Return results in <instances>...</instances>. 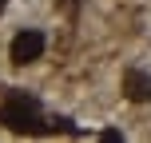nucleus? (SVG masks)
I'll return each instance as SVG.
<instances>
[{
    "label": "nucleus",
    "mask_w": 151,
    "mask_h": 143,
    "mask_svg": "<svg viewBox=\"0 0 151 143\" xmlns=\"http://www.w3.org/2000/svg\"><path fill=\"white\" fill-rule=\"evenodd\" d=\"M44 48H48V36L40 28H24V32H16L12 36V44H8V56H12V64H36L40 56H44Z\"/></svg>",
    "instance_id": "nucleus-1"
},
{
    "label": "nucleus",
    "mask_w": 151,
    "mask_h": 143,
    "mask_svg": "<svg viewBox=\"0 0 151 143\" xmlns=\"http://www.w3.org/2000/svg\"><path fill=\"white\" fill-rule=\"evenodd\" d=\"M36 115H40V103L36 99H24V96H8V103L0 107V123H8L12 131L36 127Z\"/></svg>",
    "instance_id": "nucleus-2"
},
{
    "label": "nucleus",
    "mask_w": 151,
    "mask_h": 143,
    "mask_svg": "<svg viewBox=\"0 0 151 143\" xmlns=\"http://www.w3.org/2000/svg\"><path fill=\"white\" fill-rule=\"evenodd\" d=\"M123 91H127L131 103H151V72L127 68V72H123Z\"/></svg>",
    "instance_id": "nucleus-3"
},
{
    "label": "nucleus",
    "mask_w": 151,
    "mask_h": 143,
    "mask_svg": "<svg viewBox=\"0 0 151 143\" xmlns=\"http://www.w3.org/2000/svg\"><path fill=\"white\" fill-rule=\"evenodd\" d=\"M4 4H8V0H0V8H4Z\"/></svg>",
    "instance_id": "nucleus-4"
}]
</instances>
